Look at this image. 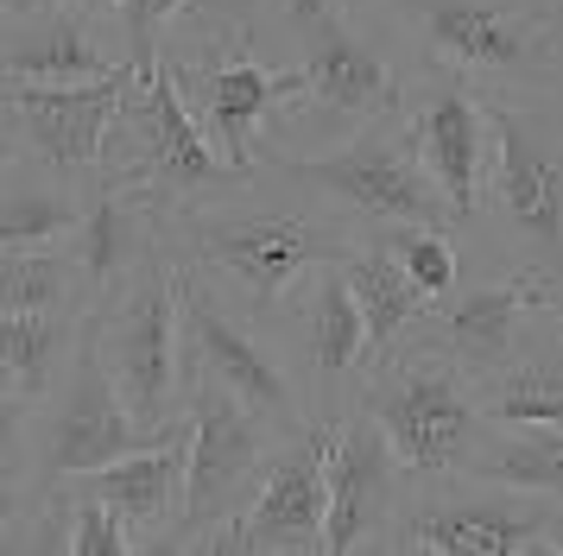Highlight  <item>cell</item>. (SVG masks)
<instances>
[{
  "label": "cell",
  "mask_w": 563,
  "mask_h": 556,
  "mask_svg": "<svg viewBox=\"0 0 563 556\" xmlns=\"http://www.w3.org/2000/svg\"><path fill=\"white\" fill-rule=\"evenodd\" d=\"M367 227L349 209H310V202H229L209 197L172 215V253L197 273L229 285L254 316L310 310L317 278L342 266Z\"/></svg>",
  "instance_id": "cell-1"
},
{
  "label": "cell",
  "mask_w": 563,
  "mask_h": 556,
  "mask_svg": "<svg viewBox=\"0 0 563 556\" xmlns=\"http://www.w3.org/2000/svg\"><path fill=\"white\" fill-rule=\"evenodd\" d=\"M114 184H133L165 209L178 215L203 197H229L241 184H254L260 171H241L229 152L216 146L197 121V108L184 96V82L172 64H153V70H133L128 108L114 114L108 126V152H102V171Z\"/></svg>",
  "instance_id": "cell-2"
},
{
  "label": "cell",
  "mask_w": 563,
  "mask_h": 556,
  "mask_svg": "<svg viewBox=\"0 0 563 556\" xmlns=\"http://www.w3.org/2000/svg\"><path fill=\"white\" fill-rule=\"evenodd\" d=\"M424 64L494 89H551L563 76V0H380Z\"/></svg>",
  "instance_id": "cell-3"
},
{
  "label": "cell",
  "mask_w": 563,
  "mask_h": 556,
  "mask_svg": "<svg viewBox=\"0 0 563 556\" xmlns=\"http://www.w3.org/2000/svg\"><path fill=\"white\" fill-rule=\"evenodd\" d=\"M355 404H367L380 418V430L393 436L411 480H443L468 468L482 436L494 430L482 411V386L431 342H418L406 354L399 348L380 354L361 379Z\"/></svg>",
  "instance_id": "cell-4"
},
{
  "label": "cell",
  "mask_w": 563,
  "mask_h": 556,
  "mask_svg": "<svg viewBox=\"0 0 563 556\" xmlns=\"http://www.w3.org/2000/svg\"><path fill=\"white\" fill-rule=\"evenodd\" d=\"M32 443H13L7 436V525L13 512H26V468H38V500L52 493L57 480L96 475L121 455L158 443L165 430H146L133 418V404L121 399V386L108 374L102 342H96V323L82 335L77 360H70V386L52 411H32Z\"/></svg>",
  "instance_id": "cell-5"
},
{
  "label": "cell",
  "mask_w": 563,
  "mask_h": 556,
  "mask_svg": "<svg viewBox=\"0 0 563 556\" xmlns=\"http://www.w3.org/2000/svg\"><path fill=\"white\" fill-rule=\"evenodd\" d=\"M279 177L298 190L330 197L335 209H349L361 227H393V222H431V227H462L450 209L443 184L431 177L424 152L411 140L406 114L393 108L380 121L355 126L342 146L310 152V158H279Z\"/></svg>",
  "instance_id": "cell-6"
},
{
  "label": "cell",
  "mask_w": 563,
  "mask_h": 556,
  "mask_svg": "<svg viewBox=\"0 0 563 556\" xmlns=\"http://www.w3.org/2000/svg\"><path fill=\"white\" fill-rule=\"evenodd\" d=\"M563 544V500L507 487V480H418L399 505L386 551H431V556H538Z\"/></svg>",
  "instance_id": "cell-7"
},
{
  "label": "cell",
  "mask_w": 563,
  "mask_h": 556,
  "mask_svg": "<svg viewBox=\"0 0 563 556\" xmlns=\"http://www.w3.org/2000/svg\"><path fill=\"white\" fill-rule=\"evenodd\" d=\"M96 323V342H102V360L121 399L133 404V418L146 430H172L184 418L178 411V354H184V273L172 241L140 266V273L114 291L108 303L89 310Z\"/></svg>",
  "instance_id": "cell-8"
},
{
  "label": "cell",
  "mask_w": 563,
  "mask_h": 556,
  "mask_svg": "<svg viewBox=\"0 0 563 556\" xmlns=\"http://www.w3.org/2000/svg\"><path fill=\"white\" fill-rule=\"evenodd\" d=\"M184 418H190V505H184V531L172 551H216L222 531L254 500L279 430L209 374H190Z\"/></svg>",
  "instance_id": "cell-9"
},
{
  "label": "cell",
  "mask_w": 563,
  "mask_h": 556,
  "mask_svg": "<svg viewBox=\"0 0 563 556\" xmlns=\"http://www.w3.org/2000/svg\"><path fill=\"white\" fill-rule=\"evenodd\" d=\"M487 209L519 266L558 273L563 259V121L512 101H487Z\"/></svg>",
  "instance_id": "cell-10"
},
{
  "label": "cell",
  "mask_w": 563,
  "mask_h": 556,
  "mask_svg": "<svg viewBox=\"0 0 563 556\" xmlns=\"http://www.w3.org/2000/svg\"><path fill=\"white\" fill-rule=\"evenodd\" d=\"M172 70H178L203 133L241 171H260V133L273 126V114L305 101V70L298 64L291 70L254 64V45H247L241 25H203L197 45L172 57Z\"/></svg>",
  "instance_id": "cell-11"
},
{
  "label": "cell",
  "mask_w": 563,
  "mask_h": 556,
  "mask_svg": "<svg viewBox=\"0 0 563 556\" xmlns=\"http://www.w3.org/2000/svg\"><path fill=\"white\" fill-rule=\"evenodd\" d=\"M178 273H184V360H190V374L222 379L234 399L254 404L279 436L305 430L310 424L305 399H298V379L285 374L279 348H273L254 323H241L234 303L222 298V285L209 291L184 253H178Z\"/></svg>",
  "instance_id": "cell-12"
},
{
  "label": "cell",
  "mask_w": 563,
  "mask_h": 556,
  "mask_svg": "<svg viewBox=\"0 0 563 556\" xmlns=\"http://www.w3.org/2000/svg\"><path fill=\"white\" fill-rule=\"evenodd\" d=\"M128 89H133V64H121L114 76H96V82H13L7 76V89H0L7 152L20 146L64 184H89L102 171L108 126L128 108Z\"/></svg>",
  "instance_id": "cell-13"
},
{
  "label": "cell",
  "mask_w": 563,
  "mask_h": 556,
  "mask_svg": "<svg viewBox=\"0 0 563 556\" xmlns=\"http://www.w3.org/2000/svg\"><path fill=\"white\" fill-rule=\"evenodd\" d=\"M330 449H335V411L305 430H291L279 443V455L266 462L247 512L222 531L216 551L323 556V537H330Z\"/></svg>",
  "instance_id": "cell-14"
},
{
  "label": "cell",
  "mask_w": 563,
  "mask_h": 556,
  "mask_svg": "<svg viewBox=\"0 0 563 556\" xmlns=\"http://www.w3.org/2000/svg\"><path fill=\"white\" fill-rule=\"evenodd\" d=\"M285 20L298 25V70H305V101L298 114H323L330 126H367L406 108V89L380 51L361 38L355 25L335 13V0H298L285 7Z\"/></svg>",
  "instance_id": "cell-15"
},
{
  "label": "cell",
  "mask_w": 563,
  "mask_h": 556,
  "mask_svg": "<svg viewBox=\"0 0 563 556\" xmlns=\"http://www.w3.org/2000/svg\"><path fill=\"white\" fill-rule=\"evenodd\" d=\"M544 310H558L551 273L544 266H519V273L494 278V285H475L456 303H443L431 316V329L418 323V342L443 348L475 386H487L494 374H507L512 360L526 354V335H532V323Z\"/></svg>",
  "instance_id": "cell-16"
},
{
  "label": "cell",
  "mask_w": 563,
  "mask_h": 556,
  "mask_svg": "<svg viewBox=\"0 0 563 556\" xmlns=\"http://www.w3.org/2000/svg\"><path fill=\"white\" fill-rule=\"evenodd\" d=\"M399 475L406 462L393 449L380 418L355 404L349 418H335V449H330V537L323 556L349 551H386L393 519H399Z\"/></svg>",
  "instance_id": "cell-17"
},
{
  "label": "cell",
  "mask_w": 563,
  "mask_h": 556,
  "mask_svg": "<svg viewBox=\"0 0 563 556\" xmlns=\"http://www.w3.org/2000/svg\"><path fill=\"white\" fill-rule=\"evenodd\" d=\"M406 126L431 177L443 184V197L456 209L462 222L482 215V197H487V152H494V126H487V96L462 76H443L431 70V82L406 96Z\"/></svg>",
  "instance_id": "cell-18"
},
{
  "label": "cell",
  "mask_w": 563,
  "mask_h": 556,
  "mask_svg": "<svg viewBox=\"0 0 563 556\" xmlns=\"http://www.w3.org/2000/svg\"><path fill=\"white\" fill-rule=\"evenodd\" d=\"M82 480L128 519L140 551H172L184 531V505H190V418H178L158 443L121 455Z\"/></svg>",
  "instance_id": "cell-19"
},
{
  "label": "cell",
  "mask_w": 563,
  "mask_h": 556,
  "mask_svg": "<svg viewBox=\"0 0 563 556\" xmlns=\"http://www.w3.org/2000/svg\"><path fill=\"white\" fill-rule=\"evenodd\" d=\"M102 13L82 7H45V13H7V76L13 82H96L114 76L128 57H114L96 32Z\"/></svg>",
  "instance_id": "cell-20"
},
{
  "label": "cell",
  "mask_w": 563,
  "mask_h": 556,
  "mask_svg": "<svg viewBox=\"0 0 563 556\" xmlns=\"http://www.w3.org/2000/svg\"><path fill=\"white\" fill-rule=\"evenodd\" d=\"M89 335V310H0V399L7 424H32L64 360H77Z\"/></svg>",
  "instance_id": "cell-21"
},
{
  "label": "cell",
  "mask_w": 563,
  "mask_h": 556,
  "mask_svg": "<svg viewBox=\"0 0 563 556\" xmlns=\"http://www.w3.org/2000/svg\"><path fill=\"white\" fill-rule=\"evenodd\" d=\"M342 273H349V285H355L361 310H367L374 360H380V354H393L406 329H418L424 316H431V298H424V285H418L406 266H399V253L386 247L380 234H361L355 247L342 253ZM374 360H367V367H374Z\"/></svg>",
  "instance_id": "cell-22"
},
{
  "label": "cell",
  "mask_w": 563,
  "mask_h": 556,
  "mask_svg": "<svg viewBox=\"0 0 563 556\" xmlns=\"http://www.w3.org/2000/svg\"><path fill=\"white\" fill-rule=\"evenodd\" d=\"M374 360V335H367V310H361L355 285L342 266L317 278V298H310V379L323 404L335 399V386L349 374H361Z\"/></svg>",
  "instance_id": "cell-23"
},
{
  "label": "cell",
  "mask_w": 563,
  "mask_h": 556,
  "mask_svg": "<svg viewBox=\"0 0 563 556\" xmlns=\"http://www.w3.org/2000/svg\"><path fill=\"white\" fill-rule=\"evenodd\" d=\"M487 424H563V323H551L544 342H526V354L507 374L482 386Z\"/></svg>",
  "instance_id": "cell-24"
},
{
  "label": "cell",
  "mask_w": 563,
  "mask_h": 556,
  "mask_svg": "<svg viewBox=\"0 0 563 556\" xmlns=\"http://www.w3.org/2000/svg\"><path fill=\"white\" fill-rule=\"evenodd\" d=\"M0 310H96L77 247H20L0 253Z\"/></svg>",
  "instance_id": "cell-25"
},
{
  "label": "cell",
  "mask_w": 563,
  "mask_h": 556,
  "mask_svg": "<svg viewBox=\"0 0 563 556\" xmlns=\"http://www.w3.org/2000/svg\"><path fill=\"white\" fill-rule=\"evenodd\" d=\"M468 475L563 500V424H494L468 462Z\"/></svg>",
  "instance_id": "cell-26"
},
{
  "label": "cell",
  "mask_w": 563,
  "mask_h": 556,
  "mask_svg": "<svg viewBox=\"0 0 563 556\" xmlns=\"http://www.w3.org/2000/svg\"><path fill=\"white\" fill-rule=\"evenodd\" d=\"M82 222V197L64 184H26V177H7V202H0V253L20 247H52L70 241Z\"/></svg>",
  "instance_id": "cell-27"
},
{
  "label": "cell",
  "mask_w": 563,
  "mask_h": 556,
  "mask_svg": "<svg viewBox=\"0 0 563 556\" xmlns=\"http://www.w3.org/2000/svg\"><path fill=\"white\" fill-rule=\"evenodd\" d=\"M367 234H380L386 247L399 253V266H406L418 285H424V298H450L456 291V247H450V234L431 222H393V227H367Z\"/></svg>",
  "instance_id": "cell-28"
},
{
  "label": "cell",
  "mask_w": 563,
  "mask_h": 556,
  "mask_svg": "<svg viewBox=\"0 0 563 556\" xmlns=\"http://www.w3.org/2000/svg\"><path fill=\"white\" fill-rule=\"evenodd\" d=\"M197 0H114L121 13V38H128V64L133 70H153L158 51H165V32L190 13Z\"/></svg>",
  "instance_id": "cell-29"
},
{
  "label": "cell",
  "mask_w": 563,
  "mask_h": 556,
  "mask_svg": "<svg viewBox=\"0 0 563 556\" xmlns=\"http://www.w3.org/2000/svg\"><path fill=\"white\" fill-rule=\"evenodd\" d=\"M45 7H82V13H114L108 0H7V13H45Z\"/></svg>",
  "instance_id": "cell-30"
},
{
  "label": "cell",
  "mask_w": 563,
  "mask_h": 556,
  "mask_svg": "<svg viewBox=\"0 0 563 556\" xmlns=\"http://www.w3.org/2000/svg\"><path fill=\"white\" fill-rule=\"evenodd\" d=\"M285 7H298V0H285Z\"/></svg>",
  "instance_id": "cell-31"
}]
</instances>
